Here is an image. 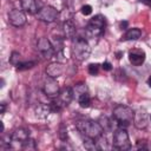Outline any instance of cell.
Instances as JSON below:
<instances>
[{"mask_svg":"<svg viewBox=\"0 0 151 151\" xmlns=\"http://www.w3.org/2000/svg\"><path fill=\"white\" fill-rule=\"evenodd\" d=\"M76 129L83 136L92 139H97L104 132L101 125L98 122H93V120H78L76 123Z\"/></svg>","mask_w":151,"mask_h":151,"instance_id":"obj_1","label":"cell"},{"mask_svg":"<svg viewBox=\"0 0 151 151\" xmlns=\"http://www.w3.org/2000/svg\"><path fill=\"white\" fill-rule=\"evenodd\" d=\"M134 111L126 105H117L113 109V118L117 120L119 127H127L131 123H133Z\"/></svg>","mask_w":151,"mask_h":151,"instance_id":"obj_2","label":"cell"},{"mask_svg":"<svg viewBox=\"0 0 151 151\" xmlns=\"http://www.w3.org/2000/svg\"><path fill=\"white\" fill-rule=\"evenodd\" d=\"M91 47L84 38H74L72 42V55L78 61H84L90 57Z\"/></svg>","mask_w":151,"mask_h":151,"instance_id":"obj_3","label":"cell"},{"mask_svg":"<svg viewBox=\"0 0 151 151\" xmlns=\"http://www.w3.org/2000/svg\"><path fill=\"white\" fill-rule=\"evenodd\" d=\"M73 90L71 87H64L59 94L53 98L52 103L50 104L51 105V109H52V112H59L60 110H63L64 107H66L73 99Z\"/></svg>","mask_w":151,"mask_h":151,"instance_id":"obj_4","label":"cell"},{"mask_svg":"<svg viewBox=\"0 0 151 151\" xmlns=\"http://www.w3.org/2000/svg\"><path fill=\"white\" fill-rule=\"evenodd\" d=\"M105 28V17L97 14L94 15L86 26V32L90 37H99L103 34Z\"/></svg>","mask_w":151,"mask_h":151,"instance_id":"obj_5","label":"cell"},{"mask_svg":"<svg viewBox=\"0 0 151 151\" xmlns=\"http://www.w3.org/2000/svg\"><path fill=\"white\" fill-rule=\"evenodd\" d=\"M112 144L118 150H123V151L124 150H130L131 143H130L129 133L126 132V130L124 127H119V129H117L114 131Z\"/></svg>","mask_w":151,"mask_h":151,"instance_id":"obj_6","label":"cell"},{"mask_svg":"<svg viewBox=\"0 0 151 151\" xmlns=\"http://www.w3.org/2000/svg\"><path fill=\"white\" fill-rule=\"evenodd\" d=\"M29 139V131L26 129H17L11 136V147H24L25 143Z\"/></svg>","mask_w":151,"mask_h":151,"instance_id":"obj_7","label":"cell"},{"mask_svg":"<svg viewBox=\"0 0 151 151\" xmlns=\"http://www.w3.org/2000/svg\"><path fill=\"white\" fill-rule=\"evenodd\" d=\"M58 15H59V13H58L57 8H54L52 6H44L37 13L38 19L40 21H44V22H47V24L54 22L58 19Z\"/></svg>","mask_w":151,"mask_h":151,"instance_id":"obj_8","label":"cell"},{"mask_svg":"<svg viewBox=\"0 0 151 151\" xmlns=\"http://www.w3.org/2000/svg\"><path fill=\"white\" fill-rule=\"evenodd\" d=\"M8 22L14 27H21L26 24V14L21 9H12L8 13Z\"/></svg>","mask_w":151,"mask_h":151,"instance_id":"obj_9","label":"cell"},{"mask_svg":"<svg viewBox=\"0 0 151 151\" xmlns=\"http://www.w3.org/2000/svg\"><path fill=\"white\" fill-rule=\"evenodd\" d=\"M37 47H38V51L41 53V55L46 59H50L54 53V47L47 38H40L38 40Z\"/></svg>","mask_w":151,"mask_h":151,"instance_id":"obj_10","label":"cell"},{"mask_svg":"<svg viewBox=\"0 0 151 151\" xmlns=\"http://www.w3.org/2000/svg\"><path fill=\"white\" fill-rule=\"evenodd\" d=\"M42 91H44V93H45L47 97H50V98H55V97L59 94V92H60L59 85H58V83L55 81V79H54V78H50V77L45 80Z\"/></svg>","mask_w":151,"mask_h":151,"instance_id":"obj_11","label":"cell"},{"mask_svg":"<svg viewBox=\"0 0 151 151\" xmlns=\"http://www.w3.org/2000/svg\"><path fill=\"white\" fill-rule=\"evenodd\" d=\"M145 52L139 48H133L129 52V61L133 66H139L145 61Z\"/></svg>","mask_w":151,"mask_h":151,"instance_id":"obj_12","label":"cell"},{"mask_svg":"<svg viewBox=\"0 0 151 151\" xmlns=\"http://www.w3.org/2000/svg\"><path fill=\"white\" fill-rule=\"evenodd\" d=\"M147 120H149V117H147V113L145 110L139 109L138 111L134 112L133 124L137 129H145L147 126Z\"/></svg>","mask_w":151,"mask_h":151,"instance_id":"obj_13","label":"cell"},{"mask_svg":"<svg viewBox=\"0 0 151 151\" xmlns=\"http://www.w3.org/2000/svg\"><path fill=\"white\" fill-rule=\"evenodd\" d=\"M45 71H46V74L50 78H54L55 79V78L60 77L64 73V65L58 63V61H54V63L48 64Z\"/></svg>","mask_w":151,"mask_h":151,"instance_id":"obj_14","label":"cell"},{"mask_svg":"<svg viewBox=\"0 0 151 151\" xmlns=\"http://www.w3.org/2000/svg\"><path fill=\"white\" fill-rule=\"evenodd\" d=\"M51 112H52L51 105H46V104L40 103V104H38V105L34 107V113H35V116H37L38 118H41V119L46 118Z\"/></svg>","mask_w":151,"mask_h":151,"instance_id":"obj_15","label":"cell"},{"mask_svg":"<svg viewBox=\"0 0 151 151\" xmlns=\"http://www.w3.org/2000/svg\"><path fill=\"white\" fill-rule=\"evenodd\" d=\"M21 7L25 12L28 14H37L38 13V6L35 0H20Z\"/></svg>","mask_w":151,"mask_h":151,"instance_id":"obj_16","label":"cell"},{"mask_svg":"<svg viewBox=\"0 0 151 151\" xmlns=\"http://www.w3.org/2000/svg\"><path fill=\"white\" fill-rule=\"evenodd\" d=\"M64 34L67 39H74L76 38V26L71 20H66L63 26Z\"/></svg>","mask_w":151,"mask_h":151,"instance_id":"obj_17","label":"cell"},{"mask_svg":"<svg viewBox=\"0 0 151 151\" xmlns=\"http://www.w3.org/2000/svg\"><path fill=\"white\" fill-rule=\"evenodd\" d=\"M140 35H142V31L139 28H130L125 33L123 39L124 40H137L140 38Z\"/></svg>","mask_w":151,"mask_h":151,"instance_id":"obj_18","label":"cell"},{"mask_svg":"<svg viewBox=\"0 0 151 151\" xmlns=\"http://www.w3.org/2000/svg\"><path fill=\"white\" fill-rule=\"evenodd\" d=\"M77 99H78V103H79V105L81 107H88L91 105V97H90V94L87 92L80 94Z\"/></svg>","mask_w":151,"mask_h":151,"instance_id":"obj_19","label":"cell"},{"mask_svg":"<svg viewBox=\"0 0 151 151\" xmlns=\"http://www.w3.org/2000/svg\"><path fill=\"white\" fill-rule=\"evenodd\" d=\"M85 92H87V87H86L85 84H83V83L76 84V86H74V88H73V94H74L77 98H78L80 94L85 93Z\"/></svg>","mask_w":151,"mask_h":151,"instance_id":"obj_20","label":"cell"},{"mask_svg":"<svg viewBox=\"0 0 151 151\" xmlns=\"http://www.w3.org/2000/svg\"><path fill=\"white\" fill-rule=\"evenodd\" d=\"M9 63L13 66H18L21 63V54L19 52H12V54L9 57Z\"/></svg>","mask_w":151,"mask_h":151,"instance_id":"obj_21","label":"cell"},{"mask_svg":"<svg viewBox=\"0 0 151 151\" xmlns=\"http://www.w3.org/2000/svg\"><path fill=\"white\" fill-rule=\"evenodd\" d=\"M34 65H35V63H34V61H21V63L17 66V70H19V71L29 70V68H32Z\"/></svg>","mask_w":151,"mask_h":151,"instance_id":"obj_22","label":"cell"},{"mask_svg":"<svg viewBox=\"0 0 151 151\" xmlns=\"http://www.w3.org/2000/svg\"><path fill=\"white\" fill-rule=\"evenodd\" d=\"M100 119H103L105 123H99L100 125H101V127H103V130L104 131H110L111 130V127H112V124L110 123V120L106 118V117H101Z\"/></svg>","mask_w":151,"mask_h":151,"instance_id":"obj_23","label":"cell"},{"mask_svg":"<svg viewBox=\"0 0 151 151\" xmlns=\"http://www.w3.org/2000/svg\"><path fill=\"white\" fill-rule=\"evenodd\" d=\"M99 72V65L98 64H90L88 65V73L91 76H96Z\"/></svg>","mask_w":151,"mask_h":151,"instance_id":"obj_24","label":"cell"},{"mask_svg":"<svg viewBox=\"0 0 151 151\" xmlns=\"http://www.w3.org/2000/svg\"><path fill=\"white\" fill-rule=\"evenodd\" d=\"M80 11H81V13H83L84 15H90V14L92 13V7H91L90 5H84Z\"/></svg>","mask_w":151,"mask_h":151,"instance_id":"obj_25","label":"cell"},{"mask_svg":"<svg viewBox=\"0 0 151 151\" xmlns=\"http://www.w3.org/2000/svg\"><path fill=\"white\" fill-rule=\"evenodd\" d=\"M59 137H60L61 140H66L67 139V130L64 126H61V129L59 131Z\"/></svg>","mask_w":151,"mask_h":151,"instance_id":"obj_26","label":"cell"},{"mask_svg":"<svg viewBox=\"0 0 151 151\" xmlns=\"http://www.w3.org/2000/svg\"><path fill=\"white\" fill-rule=\"evenodd\" d=\"M137 147L138 149H147V142L145 139H138L137 140Z\"/></svg>","mask_w":151,"mask_h":151,"instance_id":"obj_27","label":"cell"},{"mask_svg":"<svg viewBox=\"0 0 151 151\" xmlns=\"http://www.w3.org/2000/svg\"><path fill=\"white\" fill-rule=\"evenodd\" d=\"M101 68H103L104 71H111V70H112V65H111V63H109V61H104L103 65H101Z\"/></svg>","mask_w":151,"mask_h":151,"instance_id":"obj_28","label":"cell"},{"mask_svg":"<svg viewBox=\"0 0 151 151\" xmlns=\"http://www.w3.org/2000/svg\"><path fill=\"white\" fill-rule=\"evenodd\" d=\"M139 2H142L144 5H147V6H151V0H139Z\"/></svg>","mask_w":151,"mask_h":151,"instance_id":"obj_29","label":"cell"},{"mask_svg":"<svg viewBox=\"0 0 151 151\" xmlns=\"http://www.w3.org/2000/svg\"><path fill=\"white\" fill-rule=\"evenodd\" d=\"M6 110V103H1V113H5Z\"/></svg>","mask_w":151,"mask_h":151,"instance_id":"obj_30","label":"cell"},{"mask_svg":"<svg viewBox=\"0 0 151 151\" xmlns=\"http://www.w3.org/2000/svg\"><path fill=\"white\" fill-rule=\"evenodd\" d=\"M126 26H127V22H126V21H124V22H120V27H122L123 29H124Z\"/></svg>","mask_w":151,"mask_h":151,"instance_id":"obj_31","label":"cell"},{"mask_svg":"<svg viewBox=\"0 0 151 151\" xmlns=\"http://www.w3.org/2000/svg\"><path fill=\"white\" fill-rule=\"evenodd\" d=\"M116 55H117V59H120V58H122V55H123V52H117V53H116Z\"/></svg>","mask_w":151,"mask_h":151,"instance_id":"obj_32","label":"cell"},{"mask_svg":"<svg viewBox=\"0 0 151 151\" xmlns=\"http://www.w3.org/2000/svg\"><path fill=\"white\" fill-rule=\"evenodd\" d=\"M147 85H149V86L151 87V76H150V77L147 78Z\"/></svg>","mask_w":151,"mask_h":151,"instance_id":"obj_33","label":"cell"},{"mask_svg":"<svg viewBox=\"0 0 151 151\" xmlns=\"http://www.w3.org/2000/svg\"><path fill=\"white\" fill-rule=\"evenodd\" d=\"M103 1H104V0H103ZM112 1H114V0H109V4H110V2H112Z\"/></svg>","mask_w":151,"mask_h":151,"instance_id":"obj_34","label":"cell"},{"mask_svg":"<svg viewBox=\"0 0 151 151\" xmlns=\"http://www.w3.org/2000/svg\"><path fill=\"white\" fill-rule=\"evenodd\" d=\"M150 120H151V116H150Z\"/></svg>","mask_w":151,"mask_h":151,"instance_id":"obj_35","label":"cell"}]
</instances>
